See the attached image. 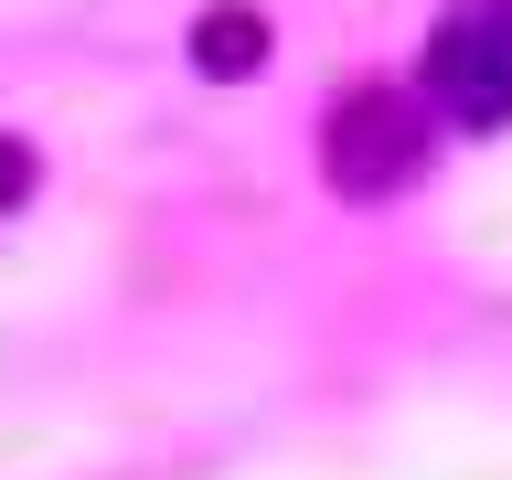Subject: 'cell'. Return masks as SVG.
<instances>
[{
    "instance_id": "1",
    "label": "cell",
    "mask_w": 512,
    "mask_h": 480,
    "mask_svg": "<svg viewBox=\"0 0 512 480\" xmlns=\"http://www.w3.org/2000/svg\"><path fill=\"white\" fill-rule=\"evenodd\" d=\"M320 171H331V192H352V203L406 192L416 171H427V96L352 86L342 107H331V128H320Z\"/></svg>"
},
{
    "instance_id": "2",
    "label": "cell",
    "mask_w": 512,
    "mask_h": 480,
    "mask_svg": "<svg viewBox=\"0 0 512 480\" xmlns=\"http://www.w3.org/2000/svg\"><path fill=\"white\" fill-rule=\"evenodd\" d=\"M427 96L459 128H512V0H448L427 32Z\"/></svg>"
},
{
    "instance_id": "3",
    "label": "cell",
    "mask_w": 512,
    "mask_h": 480,
    "mask_svg": "<svg viewBox=\"0 0 512 480\" xmlns=\"http://www.w3.org/2000/svg\"><path fill=\"white\" fill-rule=\"evenodd\" d=\"M192 64H203L214 86H246L256 64H267V22H256V0H214V11L192 22Z\"/></svg>"
},
{
    "instance_id": "4",
    "label": "cell",
    "mask_w": 512,
    "mask_h": 480,
    "mask_svg": "<svg viewBox=\"0 0 512 480\" xmlns=\"http://www.w3.org/2000/svg\"><path fill=\"white\" fill-rule=\"evenodd\" d=\"M11 203H32V150L22 139H0V214H11Z\"/></svg>"
}]
</instances>
